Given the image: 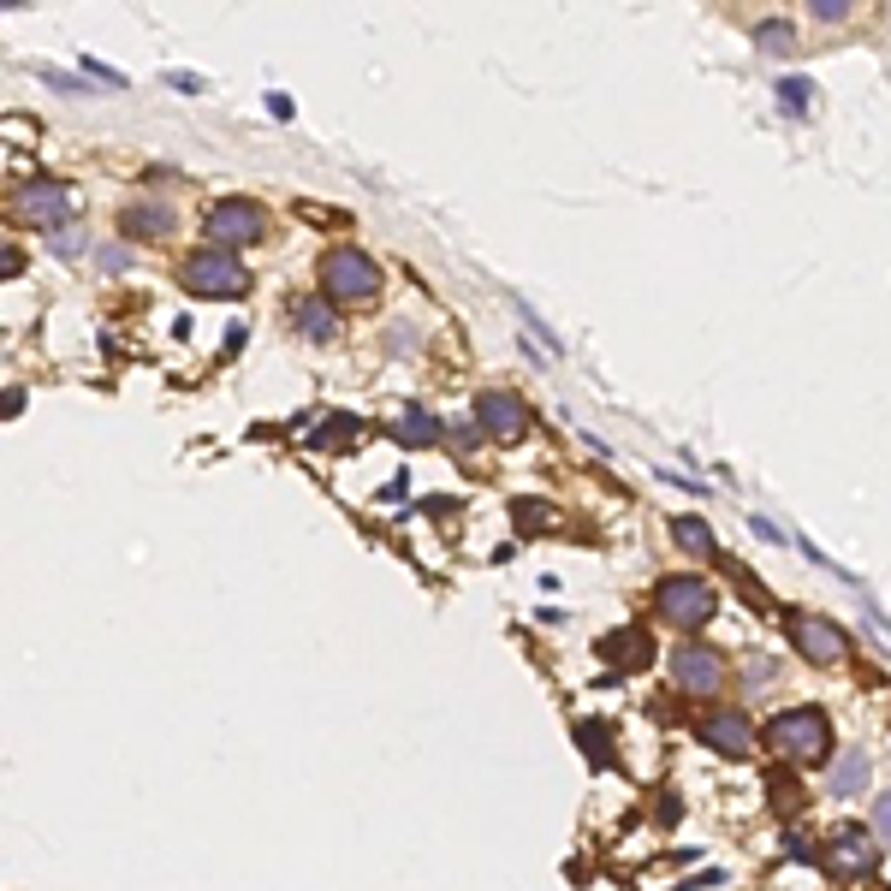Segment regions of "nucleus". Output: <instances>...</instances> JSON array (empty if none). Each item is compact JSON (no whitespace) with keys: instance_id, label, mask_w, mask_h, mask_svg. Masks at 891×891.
I'll list each match as a JSON object with an SVG mask.
<instances>
[{"instance_id":"obj_1","label":"nucleus","mask_w":891,"mask_h":891,"mask_svg":"<svg viewBox=\"0 0 891 891\" xmlns=\"http://www.w3.org/2000/svg\"><path fill=\"white\" fill-rule=\"evenodd\" d=\"M767 749H773L779 761H791V767L827 761V749H832L827 713H820V708H791V713H779L773 725H767Z\"/></svg>"},{"instance_id":"obj_2","label":"nucleus","mask_w":891,"mask_h":891,"mask_svg":"<svg viewBox=\"0 0 891 891\" xmlns=\"http://www.w3.org/2000/svg\"><path fill=\"white\" fill-rule=\"evenodd\" d=\"M381 291V262H374L369 250L357 244H333L328 256H321V298H346V303H363Z\"/></svg>"},{"instance_id":"obj_3","label":"nucleus","mask_w":891,"mask_h":891,"mask_svg":"<svg viewBox=\"0 0 891 891\" xmlns=\"http://www.w3.org/2000/svg\"><path fill=\"white\" fill-rule=\"evenodd\" d=\"M654 612H660L665 624H678V630H701V624L719 612V594H713L701 577H660Z\"/></svg>"},{"instance_id":"obj_4","label":"nucleus","mask_w":891,"mask_h":891,"mask_svg":"<svg viewBox=\"0 0 891 891\" xmlns=\"http://www.w3.org/2000/svg\"><path fill=\"white\" fill-rule=\"evenodd\" d=\"M184 286H191L197 298H244L250 268L238 262L232 250H197L191 262H184Z\"/></svg>"},{"instance_id":"obj_5","label":"nucleus","mask_w":891,"mask_h":891,"mask_svg":"<svg viewBox=\"0 0 891 891\" xmlns=\"http://www.w3.org/2000/svg\"><path fill=\"white\" fill-rule=\"evenodd\" d=\"M66 209H72V191H66L60 179H24L19 191L7 197V214L12 220H24V227H42V232H54Z\"/></svg>"},{"instance_id":"obj_6","label":"nucleus","mask_w":891,"mask_h":891,"mask_svg":"<svg viewBox=\"0 0 891 891\" xmlns=\"http://www.w3.org/2000/svg\"><path fill=\"white\" fill-rule=\"evenodd\" d=\"M268 232V214L256 209L250 197H227L209 209V250H227V244H262Z\"/></svg>"},{"instance_id":"obj_7","label":"nucleus","mask_w":891,"mask_h":891,"mask_svg":"<svg viewBox=\"0 0 891 891\" xmlns=\"http://www.w3.org/2000/svg\"><path fill=\"white\" fill-rule=\"evenodd\" d=\"M695 737L708 749H719V755H731V761H743L749 749H755V725H749V713H737V708H708L695 719Z\"/></svg>"},{"instance_id":"obj_8","label":"nucleus","mask_w":891,"mask_h":891,"mask_svg":"<svg viewBox=\"0 0 891 891\" xmlns=\"http://www.w3.org/2000/svg\"><path fill=\"white\" fill-rule=\"evenodd\" d=\"M672 683L683 695H713L719 683H725V660H719L713 648H701V642H683L672 654Z\"/></svg>"},{"instance_id":"obj_9","label":"nucleus","mask_w":891,"mask_h":891,"mask_svg":"<svg viewBox=\"0 0 891 891\" xmlns=\"http://www.w3.org/2000/svg\"><path fill=\"white\" fill-rule=\"evenodd\" d=\"M475 422H482V434H493V440H523L529 404L518 399V392L488 387V392H475Z\"/></svg>"},{"instance_id":"obj_10","label":"nucleus","mask_w":891,"mask_h":891,"mask_svg":"<svg viewBox=\"0 0 891 891\" xmlns=\"http://www.w3.org/2000/svg\"><path fill=\"white\" fill-rule=\"evenodd\" d=\"M791 637H797L802 654H809V665H844V660H850L844 630L827 624V619H809V612H797V619H791Z\"/></svg>"},{"instance_id":"obj_11","label":"nucleus","mask_w":891,"mask_h":891,"mask_svg":"<svg viewBox=\"0 0 891 891\" xmlns=\"http://www.w3.org/2000/svg\"><path fill=\"white\" fill-rule=\"evenodd\" d=\"M601 660H612L619 672H648V660H654V637H648L642 624H624L601 637Z\"/></svg>"},{"instance_id":"obj_12","label":"nucleus","mask_w":891,"mask_h":891,"mask_svg":"<svg viewBox=\"0 0 891 891\" xmlns=\"http://www.w3.org/2000/svg\"><path fill=\"white\" fill-rule=\"evenodd\" d=\"M827 862H832L838 873H873L880 850H873V838H868V832L838 827V832H832V844H827Z\"/></svg>"},{"instance_id":"obj_13","label":"nucleus","mask_w":891,"mask_h":891,"mask_svg":"<svg viewBox=\"0 0 891 891\" xmlns=\"http://www.w3.org/2000/svg\"><path fill=\"white\" fill-rule=\"evenodd\" d=\"M119 232H126V238H167V232H173V209L156 202V197L126 202V209H119Z\"/></svg>"},{"instance_id":"obj_14","label":"nucleus","mask_w":891,"mask_h":891,"mask_svg":"<svg viewBox=\"0 0 891 891\" xmlns=\"http://www.w3.org/2000/svg\"><path fill=\"white\" fill-rule=\"evenodd\" d=\"M291 328H298L303 339H333V333H339V316H333V303L321 298V291H310V298L291 303Z\"/></svg>"},{"instance_id":"obj_15","label":"nucleus","mask_w":891,"mask_h":891,"mask_svg":"<svg viewBox=\"0 0 891 891\" xmlns=\"http://www.w3.org/2000/svg\"><path fill=\"white\" fill-rule=\"evenodd\" d=\"M392 434H399L404 446H434V440L446 434V428H440V417H434V410H422V404H410V410H404V417H399V428H392Z\"/></svg>"},{"instance_id":"obj_16","label":"nucleus","mask_w":891,"mask_h":891,"mask_svg":"<svg viewBox=\"0 0 891 891\" xmlns=\"http://www.w3.org/2000/svg\"><path fill=\"white\" fill-rule=\"evenodd\" d=\"M862 784H868V755H855V749H850V755L838 761V773H832V791H838V797H855Z\"/></svg>"},{"instance_id":"obj_17","label":"nucleus","mask_w":891,"mask_h":891,"mask_svg":"<svg viewBox=\"0 0 891 891\" xmlns=\"http://www.w3.org/2000/svg\"><path fill=\"white\" fill-rule=\"evenodd\" d=\"M672 535H678L683 553H713V529L701 523V518H678V523H672Z\"/></svg>"},{"instance_id":"obj_18","label":"nucleus","mask_w":891,"mask_h":891,"mask_svg":"<svg viewBox=\"0 0 891 891\" xmlns=\"http://www.w3.org/2000/svg\"><path fill=\"white\" fill-rule=\"evenodd\" d=\"M310 440H316V446H351V440H357V417H321Z\"/></svg>"},{"instance_id":"obj_19","label":"nucleus","mask_w":891,"mask_h":891,"mask_svg":"<svg viewBox=\"0 0 891 891\" xmlns=\"http://www.w3.org/2000/svg\"><path fill=\"white\" fill-rule=\"evenodd\" d=\"M779 101H784V113H809L814 90H809L802 78H784V83H779Z\"/></svg>"},{"instance_id":"obj_20","label":"nucleus","mask_w":891,"mask_h":891,"mask_svg":"<svg viewBox=\"0 0 891 891\" xmlns=\"http://www.w3.org/2000/svg\"><path fill=\"white\" fill-rule=\"evenodd\" d=\"M761 48H767V54H791V24H761Z\"/></svg>"},{"instance_id":"obj_21","label":"nucleus","mask_w":891,"mask_h":891,"mask_svg":"<svg viewBox=\"0 0 891 891\" xmlns=\"http://www.w3.org/2000/svg\"><path fill=\"white\" fill-rule=\"evenodd\" d=\"M48 244H54V256H66V262H72V256L83 250V232H72V227H54V232H48Z\"/></svg>"},{"instance_id":"obj_22","label":"nucleus","mask_w":891,"mask_h":891,"mask_svg":"<svg viewBox=\"0 0 891 891\" xmlns=\"http://www.w3.org/2000/svg\"><path fill=\"white\" fill-rule=\"evenodd\" d=\"M814 19H827V24L850 19V0H814Z\"/></svg>"},{"instance_id":"obj_23","label":"nucleus","mask_w":891,"mask_h":891,"mask_svg":"<svg viewBox=\"0 0 891 891\" xmlns=\"http://www.w3.org/2000/svg\"><path fill=\"white\" fill-rule=\"evenodd\" d=\"M873 832H880L885 844H891V797H880V802H873Z\"/></svg>"},{"instance_id":"obj_24","label":"nucleus","mask_w":891,"mask_h":891,"mask_svg":"<svg viewBox=\"0 0 891 891\" xmlns=\"http://www.w3.org/2000/svg\"><path fill=\"white\" fill-rule=\"evenodd\" d=\"M553 511H547L541 500H518V523H547Z\"/></svg>"},{"instance_id":"obj_25","label":"nucleus","mask_w":891,"mask_h":891,"mask_svg":"<svg viewBox=\"0 0 891 891\" xmlns=\"http://www.w3.org/2000/svg\"><path fill=\"white\" fill-rule=\"evenodd\" d=\"M24 268V256L12 250V244H0V280H7V273H19Z\"/></svg>"},{"instance_id":"obj_26","label":"nucleus","mask_w":891,"mask_h":891,"mask_svg":"<svg viewBox=\"0 0 891 891\" xmlns=\"http://www.w3.org/2000/svg\"><path fill=\"white\" fill-rule=\"evenodd\" d=\"M131 262V250L126 244H113V250H101V268H126Z\"/></svg>"},{"instance_id":"obj_27","label":"nucleus","mask_w":891,"mask_h":891,"mask_svg":"<svg viewBox=\"0 0 891 891\" xmlns=\"http://www.w3.org/2000/svg\"><path fill=\"white\" fill-rule=\"evenodd\" d=\"M167 83H173V90H191V96L202 90V78H191V72H173V78H167Z\"/></svg>"}]
</instances>
